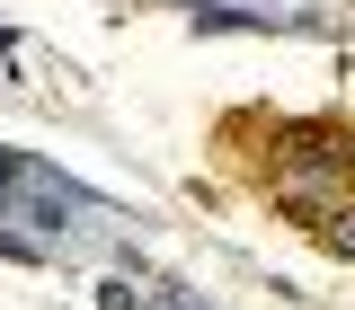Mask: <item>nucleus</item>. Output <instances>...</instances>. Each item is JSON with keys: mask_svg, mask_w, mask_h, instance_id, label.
<instances>
[{"mask_svg": "<svg viewBox=\"0 0 355 310\" xmlns=\"http://www.w3.org/2000/svg\"><path fill=\"white\" fill-rule=\"evenodd\" d=\"M98 310H142V284H125V275H107V284H98Z\"/></svg>", "mask_w": 355, "mask_h": 310, "instance_id": "obj_5", "label": "nucleus"}, {"mask_svg": "<svg viewBox=\"0 0 355 310\" xmlns=\"http://www.w3.org/2000/svg\"><path fill=\"white\" fill-rule=\"evenodd\" d=\"M80 221H107V204L89 195L80 177H62L36 151H0V257L44 266Z\"/></svg>", "mask_w": 355, "mask_h": 310, "instance_id": "obj_1", "label": "nucleus"}, {"mask_svg": "<svg viewBox=\"0 0 355 310\" xmlns=\"http://www.w3.org/2000/svg\"><path fill=\"white\" fill-rule=\"evenodd\" d=\"M347 160H355V133L338 125H293L275 133V177H284V213H320L329 195H355L347 186Z\"/></svg>", "mask_w": 355, "mask_h": 310, "instance_id": "obj_2", "label": "nucleus"}, {"mask_svg": "<svg viewBox=\"0 0 355 310\" xmlns=\"http://www.w3.org/2000/svg\"><path fill=\"white\" fill-rule=\"evenodd\" d=\"M311 230L329 239V257H355V204H320V213H311Z\"/></svg>", "mask_w": 355, "mask_h": 310, "instance_id": "obj_4", "label": "nucleus"}, {"mask_svg": "<svg viewBox=\"0 0 355 310\" xmlns=\"http://www.w3.org/2000/svg\"><path fill=\"white\" fill-rule=\"evenodd\" d=\"M347 186H355V160H347Z\"/></svg>", "mask_w": 355, "mask_h": 310, "instance_id": "obj_7", "label": "nucleus"}, {"mask_svg": "<svg viewBox=\"0 0 355 310\" xmlns=\"http://www.w3.org/2000/svg\"><path fill=\"white\" fill-rule=\"evenodd\" d=\"M205 36H293V27H320L311 9H284V0H187Z\"/></svg>", "mask_w": 355, "mask_h": 310, "instance_id": "obj_3", "label": "nucleus"}, {"mask_svg": "<svg viewBox=\"0 0 355 310\" xmlns=\"http://www.w3.org/2000/svg\"><path fill=\"white\" fill-rule=\"evenodd\" d=\"M0 53H9V27H0Z\"/></svg>", "mask_w": 355, "mask_h": 310, "instance_id": "obj_6", "label": "nucleus"}]
</instances>
